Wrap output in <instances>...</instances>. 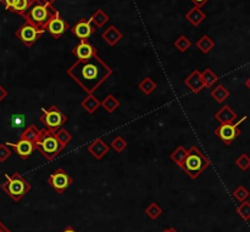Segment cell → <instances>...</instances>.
<instances>
[{"label":"cell","instance_id":"7bdbcfd3","mask_svg":"<svg viewBox=\"0 0 250 232\" xmlns=\"http://www.w3.org/2000/svg\"><path fill=\"white\" fill-rule=\"evenodd\" d=\"M163 232H178L177 230H176L175 228H167L166 230H164Z\"/></svg>","mask_w":250,"mask_h":232},{"label":"cell","instance_id":"ffe728a7","mask_svg":"<svg viewBox=\"0 0 250 232\" xmlns=\"http://www.w3.org/2000/svg\"><path fill=\"white\" fill-rule=\"evenodd\" d=\"M100 107H103L107 113H114V112L120 107V101L114 96V95L109 94L102 102H100Z\"/></svg>","mask_w":250,"mask_h":232},{"label":"cell","instance_id":"4dcf8cb0","mask_svg":"<svg viewBox=\"0 0 250 232\" xmlns=\"http://www.w3.org/2000/svg\"><path fill=\"white\" fill-rule=\"evenodd\" d=\"M192 45V41L187 38L186 36H180L175 41V48L177 49L180 53H186L188 49Z\"/></svg>","mask_w":250,"mask_h":232},{"label":"cell","instance_id":"d590c367","mask_svg":"<svg viewBox=\"0 0 250 232\" xmlns=\"http://www.w3.org/2000/svg\"><path fill=\"white\" fill-rule=\"evenodd\" d=\"M11 156V150L6 143H0V163L6 162Z\"/></svg>","mask_w":250,"mask_h":232},{"label":"cell","instance_id":"8992f818","mask_svg":"<svg viewBox=\"0 0 250 232\" xmlns=\"http://www.w3.org/2000/svg\"><path fill=\"white\" fill-rule=\"evenodd\" d=\"M39 119L45 126V129L55 133L56 130L62 128V125L67 122L68 118L56 105H51L48 108H45V107L42 108V116Z\"/></svg>","mask_w":250,"mask_h":232},{"label":"cell","instance_id":"2e32d148","mask_svg":"<svg viewBox=\"0 0 250 232\" xmlns=\"http://www.w3.org/2000/svg\"><path fill=\"white\" fill-rule=\"evenodd\" d=\"M102 39L110 46H115L122 39V33L115 26H110L102 33Z\"/></svg>","mask_w":250,"mask_h":232},{"label":"cell","instance_id":"e0dca14e","mask_svg":"<svg viewBox=\"0 0 250 232\" xmlns=\"http://www.w3.org/2000/svg\"><path fill=\"white\" fill-rule=\"evenodd\" d=\"M215 118H216V121H219L221 124L234 123V122L237 121V113L231 108V107L225 105V106H222V108H220L219 111L215 113Z\"/></svg>","mask_w":250,"mask_h":232},{"label":"cell","instance_id":"30bf717a","mask_svg":"<svg viewBox=\"0 0 250 232\" xmlns=\"http://www.w3.org/2000/svg\"><path fill=\"white\" fill-rule=\"evenodd\" d=\"M73 36L78 38L80 40H88V38L95 33V26L92 23V21L85 18H81L75 26L71 28Z\"/></svg>","mask_w":250,"mask_h":232},{"label":"cell","instance_id":"7a4b0ae2","mask_svg":"<svg viewBox=\"0 0 250 232\" xmlns=\"http://www.w3.org/2000/svg\"><path fill=\"white\" fill-rule=\"evenodd\" d=\"M56 12H58V10L53 6V4L34 0L31 6L27 9V11L22 15V17L26 21V23L32 24V26L38 29L45 31L49 21Z\"/></svg>","mask_w":250,"mask_h":232},{"label":"cell","instance_id":"d4e9b609","mask_svg":"<svg viewBox=\"0 0 250 232\" xmlns=\"http://www.w3.org/2000/svg\"><path fill=\"white\" fill-rule=\"evenodd\" d=\"M138 88L144 95H150L151 92L156 89V83L154 82L150 77H146V78H144L141 83H139Z\"/></svg>","mask_w":250,"mask_h":232},{"label":"cell","instance_id":"f6af8a7d","mask_svg":"<svg viewBox=\"0 0 250 232\" xmlns=\"http://www.w3.org/2000/svg\"><path fill=\"white\" fill-rule=\"evenodd\" d=\"M39 1H43V2H49V4H53L55 0H39Z\"/></svg>","mask_w":250,"mask_h":232},{"label":"cell","instance_id":"44dd1931","mask_svg":"<svg viewBox=\"0 0 250 232\" xmlns=\"http://www.w3.org/2000/svg\"><path fill=\"white\" fill-rule=\"evenodd\" d=\"M211 97L215 101L219 102V104H222V102H225L229 97V90L225 85L219 84L212 89Z\"/></svg>","mask_w":250,"mask_h":232},{"label":"cell","instance_id":"836d02e7","mask_svg":"<svg viewBox=\"0 0 250 232\" xmlns=\"http://www.w3.org/2000/svg\"><path fill=\"white\" fill-rule=\"evenodd\" d=\"M232 195H233V197L237 199V201L241 202L242 203V202H244L248 199L250 194H249L248 190H247L244 186H238L236 190H234L233 194Z\"/></svg>","mask_w":250,"mask_h":232},{"label":"cell","instance_id":"74e56055","mask_svg":"<svg viewBox=\"0 0 250 232\" xmlns=\"http://www.w3.org/2000/svg\"><path fill=\"white\" fill-rule=\"evenodd\" d=\"M17 0H0V2H1L2 5H4V7H5V10H11V7L14 6L15 5V2H16Z\"/></svg>","mask_w":250,"mask_h":232},{"label":"cell","instance_id":"ee69618b","mask_svg":"<svg viewBox=\"0 0 250 232\" xmlns=\"http://www.w3.org/2000/svg\"><path fill=\"white\" fill-rule=\"evenodd\" d=\"M244 84H246V87L250 90V78H248V79L246 80V83H244Z\"/></svg>","mask_w":250,"mask_h":232},{"label":"cell","instance_id":"3957f363","mask_svg":"<svg viewBox=\"0 0 250 232\" xmlns=\"http://www.w3.org/2000/svg\"><path fill=\"white\" fill-rule=\"evenodd\" d=\"M211 164L209 158L197 147V146H192L187 150V156H186L185 161H183L181 169L190 178V179L195 180L199 178V175L203 172L209 168Z\"/></svg>","mask_w":250,"mask_h":232},{"label":"cell","instance_id":"7402d4cb","mask_svg":"<svg viewBox=\"0 0 250 232\" xmlns=\"http://www.w3.org/2000/svg\"><path fill=\"white\" fill-rule=\"evenodd\" d=\"M200 77H202L203 84H204L205 88H212L219 80V77H217L216 73L214 72L210 68H207L203 73H200Z\"/></svg>","mask_w":250,"mask_h":232},{"label":"cell","instance_id":"ab89813d","mask_svg":"<svg viewBox=\"0 0 250 232\" xmlns=\"http://www.w3.org/2000/svg\"><path fill=\"white\" fill-rule=\"evenodd\" d=\"M190 1L194 4V6H198V7H203L204 5H207L208 2H209V0H190Z\"/></svg>","mask_w":250,"mask_h":232},{"label":"cell","instance_id":"e575fe53","mask_svg":"<svg viewBox=\"0 0 250 232\" xmlns=\"http://www.w3.org/2000/svg\"><path fill=\"white\" fill-rule=\"evenodd\" d=\"M236 165L241 170H248L250 168V157L246 153H242L236 160Z\"/></svg>","mask_w":250,"mask_h":232},{"label":"cell","instance_id":"484cf974","mask_svg":"<svg viewBox=\"0 0 250 232\" xmlns=\"http://www.w3.org/2000/svg\"><path fill=\"white\" fill-rule=\"evenodd\" d=\"M38 136H39V129H37V126L34 125H29L23 133L21 134L20 139L22 140H27V141H31V143H36L38 140Z\"/></svg>","mask_w":250,"mask_h":232},{"label":"cell","instance_id":"f1b7e54d","mask_svg":"<svg viewBox=\"0 0 250 232\" xmlns=\"http://www.w3.org/2000/svg\"><path fill=\"white\" fill-rule=\"evenodd\" d=\"M146 214L151 219V220H156V219L163 214V208H161L158 203L153 202V203H150L146 208Z\"/></svg>","mask_w":250,"mask_h":232},{"label":"cell","instance_id":"cb8c5ba5","mask_svg":"<svg viewBox=\"0 0 250 232\" xmlns=\"http://www.w3.org/2000/svg\"><path fill=\"white\" fill-rule=\"evenodd\" d=\"M109 19L110 18H109V16H107V14H105L102 9L97 10V11L92 15V17H90V21H92V23L94 24L95 27H98V28H102V27H104L105 24L109 22Z\"/></svg>","mask_w":250,"mask_h":232},{"label":"cell","instance_id":"4316f807","mask_svg":"<svg viewBox=\"0 0 250 232\" xmlns=\"http://www.w3.org/2000/svg\"><path fill=\"white\" fill-rule=\"evenodd\" d=\"M186 156H187V148L183 147V146H178V147L176 148L172 153H171L170 158H171V161H173V162L178 165V167H181L183 163V161H185Z\"/></svg>","mask_w":250,"mask_h":232},{"label":"cell","instance_id":"5b68a950","mask_svg":"<svg viewBox=\"0 0 250 232\" xmlns=\"http://www.w3.org/2000/svg\"><path fill=\"white\" fill-rule=\"evenodd\" d=\"M6 182L1 185V190L15 202H20L32 190L31 184L20 173L12 175L5 174Z\"/></svg>","mask_w":250,"mask_h":232},{"label":"cell","instance_id":"6da1fadb","mask_svg":"<svg viewBox=\"0 0 250 232\" xmlns=\"http://www.w3.org/2000/svg\"><path fill=\"white\" fill-rule=\"evenodd\" d=\"M114 73L112 68L98 55L88 60H77L67 70V74L84 90L93 94Z\"/></svg>","mask_w":250,"mask_h":232},{"label":"cell","instance_id":"ba28073f","mask_svg":"<svg viewBox=\"0 0 250 232\" xmlns=\"http://www.w3.org/2000/svg\"><path fill=\"white\" fill-rule=\"evenodd\" d=\"M73 179L62 169V168H59L56 169L53 174L49 175L48 178V184L58 192L59 195H62L68 187L72 185Z\"/></svg>","mask_w":250,"mask_h":232},{"label":"cell","instance_id":"8fae6325","mask_svg":"<svg viewBox=\"0 0 250 232\" xmlns=\"http://www.w3.org/2000/svg\"><path fill=\"white\" fill-rule=\"evenodd\" d=\"M68 28H70V27H68V23L61 17L60 12L58 11L53 17H51V19L49 21L45 29L54 36V38L59 39Z\"/></svg>","mask_w":250,"mask_h":232},{"label":"cell","instance_id":"4fadbf2b","mask_svg":"<svg viewBox=\"0 0 250 232\" xmlns=\"http://www.w3.org/2000/svg\"><path fill=\"white\" fill-rule=\"evenodd\" d=\"M72 54L77 57V60H88L92 56L98 55V50L88 40H81L72 49Z\"/></svg>","mask_w":250,"mask_h":232},{"label":"cell","instance_id":"f546056e","mask_svg":"<svg viewBox=\"0 0 250 232\" xmlns=\"http://www.w3.org/2000/svg\"><path fill=\"white\" fill-rule=\"evenodd\" d=\"M55 136L59 140V143H60L63 147H66V146L71 143V140H72V135H71V133H68V131L63 128H60L59 130H56Z\"/></svg>","mask_w":250,"mask_h":232},{"label":"cell","instance_id":"277c9868","mask_svg":"<svg viewBox=\"0 0 250 232\" xmlns=\"http://www.w3.org/2000/svg\"><path fill=\"white\" fill-rule=\"evenodd\" d=\"M34 146H36V150H38L48 162L55 160L59 156V153L65 148L59 143V140L55 136V133L45 128L39 129L38 140L34 143Z\"/></svg>","mask_w":250,"mask_h":232},{"label":"cell","instance_id":"9a60e30c","mask_svg":"<svg viewBox=\"0 0 250 232\" xmlns=\"http://www.w3.org/2000/svg\"><path fill=\"white\" fill-rule=\"evenodd\" d=\"M185 84L187 85L188 89H189L190 91L194 92V94H198V92H200L205 88L204 84H203L202 77H200V72L198 70L193 71V72L186 78Z\"/></svg>","mask_w":250,"mask_h":232},{"label":"cell","instance_id":"d6986e66","mask_svg":"<svg viewBox=\"0 0 250 232\" xmlns=\"http://www.w3.org/2000/svg\"><path fill=\"white\" fill-rule=\"evenodd\" d=\"M100 102L102 101H99V99L97 96H94L93 94H88L85 96V99L81 102V106L83 107V109L85 112H88L89 114H93L100 107Z\"/></svg>","mask_w":250,"mask_h":232},{"label":"cell","instance_id":"8d00e7d4","mask_svg":"<svg viewBox=\"0 0 250 232\" xmlns=\"http://www.w3.org/2000/svg\"><path fill=\"white\" fill-rule=\"evenodd\" d=\"M24 122H26V118L23 114H12L11 116V125L14 128H21Z\"/></svg>","mask_w":250,"mask_h":232},{"label":"cell","instance_id":"52a82bcc","mask_svg":"<svg viewBox=\"0 0 250 232\" xmlns=\"http://www.w3.org/2000/svg\"><path fill=\"white\" fill-rule=\"evenodd\" d=\"M248 118L247 116H244L241 121H238L237 123H227V124H221L219 128L215 129V135L225 143V145H231L239 135H241V129H239V125L243 123L246 119Z\"/></svg>","mask_w":250,"mask_h":232},{"label":"cell","instance_id":"ac0fdd59","mask_svg":"<svg viewBox=\"0 0 250 232\" xmlns=\"http://www.w3.org/2000/svg\"><path fill=\"white\" fill-rule=\"evenodd\" d=\"M207 18V14L202 10V7H198V6H193L189 11L186 14V19L189 22L192 26L197 27L202 23L204 19Z\"/></svg>","mask_w":250,"mask_h":232},{"label":"cell","instance_id":"9c48e42d","mask_svg":"<svg viewBox=\"0 0 250 232\" xmlns=\"http://www.w3.org/2000/svg\"><path fill=\"white\" fill-rule=\"evenodd\" d=\"M44 32L45 31L36 28V27H33L32 24L24 23L23 26H21L16 32H15V36H16L17 39H20L24 45L29 48V46L33 45L38 39H41V36H43Z\"/></svg>","mask_w":250,"mask_h":232},{"label":"cell","instance_id":"5bb4252c","mask_svg":"<svg viewBox=\"0 0 250 232\" xmlns=\"http://www.w3.org/2000/svg\"><path fill=\"white\" fill-rule=\"evenodd\" d=\"M87 150L93 156V158H95L97 161H100L107 155V152L110 150V146H107L105 143V141H103L102 138H98L97 140H94L93 143H90L88 145Z\"/></svg>","mask_w":250,"mask_h":232},{"label":"cell","instance_id":"60d3db41","mask_svg":"<svg viewBox=\"0 0 250 232\" xmlns=\"http://www.w3.org/2000/svg\"><path fill=\"white\" fill-rule=\"evenodd\" d=\"M0 232H11L9 230V229L6 228V226L4 225V224L1 223V221H0Z\"/></svg>","mask_w":250,"mask_h":232},{"label":"cell","instance_id":"603a6c76","mask_svg":"<svg viewBox=\"0 0 250 232\" xmlns=\"http://www.w3.org/2000/svg\"><path fill=\"white\" fill-rule=\"evenodd\" d=\"M197 48L202 51L203 54H209L212 49L215 48V41L210 38L208 34L203 36L199 40L197 41Z\"/></svg>","mask_w":250,"mask_h":232},{"label":"cell","instance_id":"d6a6232c","mask_svg":"<svg viewBox=\"0 0 250 232\" xmlns=\"http://www.w3.org/2000/svg\"><path fill=\"white\" fill-rule=\"evenodd\" d=\"M110 146H111V148L115 151V152L121 153L122 151L126 150V147L128 146V143H127V141L125 140L122 136H116V138L112 140L111 145H110Z\"/></svg>","mask_w":250,"mask_h":232},{"label":"cell","instance_id":"f35d334b","mask_svg":"<svg viewBox=\"0 0 250 232\" xmlns=\"http://www.w3.org/2000/svg\"><path fill=\"white\" fill-rule=\"evenodd\" d=\"M7 94H9V92H7V90L5 89L2 85H0V102H2L5 99H6Z\"/></svg>","mask_w":250,"mask_h":232},{"label":"cell","instance_id":"1f68e13d","mask_svg":"<svg viewBox=\"0 0 250 232\" xmlns=\"http://www.w3.org/2000/svg\"><path fill=\"white\" fill-rule=\"evenodd\" d=\"M237 213L239 214L242 219L244 221H249L250 220V202L244 201L237 207Z\"/></svg>","mask_w":250,"mask_h":232},{"label":"cell","instance_id":"7c38bea8","mask_svg":"<svg viewBox=\"0 0 250 232\" xmlns=\"http://www.w3.org/2000/svg\"><path fill=\"white\" fill-rule=\"evenodd\" d=\"M6 145L11 146L12 150L17 153V156H20V158H22L24 161L28 160L32 156V153L34 152V150H36V146H34L33 143L22 140V139H20L17 143H7Z\"/></svg>","mask_w":250,"mask_h":232},{"label":"cell","instance_id":"b9f144b4","mask_svg":"<svg viewBox=\"0 0 250 232\" xmlns=\"http://www.w3.org/2000/svg\"><path fill=\"white\" fill-rule=\"evenodd\" d=\"M62 232H77V231H76L75 229L72 228V226H67V228H66L65 230H63Z\"/></svg>","mask_w":250,"mask_h":232},{"label":"cell","instance_id":"83f0119b","mask_svg":"<svg viewBox=\"0 0 250 232\" xmlns=\"http://www.w3.org/2000/svg\"><path fill=\"white\" fill-rule=\"evenodd\" d=\"M34 0H17V1L15 2L14 6L11 7V10H10V11L15 12V14H19L22 16V15L27 11V9L31 6L32 2Z\"/></svg>","mask_w":250,"mask_h":232}]
</instances>
